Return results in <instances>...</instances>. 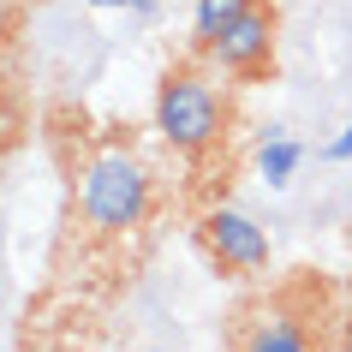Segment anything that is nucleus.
Wrapping results in <instances>:
<instances>
[{
    "label": "nucleus",
    "mask_w": 352,
    "mask_h": 352,
    "mask_svg": "<svg viewBox=\"0 0 352 352\" xmlns=\"http://www.w3.org/2000/svg\"><path fill=\"white\" fill-rule=\"evenodd\" d=\"M78 209L84 221L102 233V239H120V233H138L155 209V186H149V167L131 155V149H96L84 179H78Z\"/></svg>",
    "instance_id": "obj_1"
},
{
    "label": "nucleus",
    "mask_w": 352,
    "mask_h": 352,
    "mask_svg": "<svg viewBox=\"0 0 352 352\" xmlns=\"http://www.w3.org/2000/svg\"><path fill=\"white\" fill-rule=\"evenodd\" d=\"M155 131L173 155H209L227 138V96L197 66H167L155 84Z\"/></svg>",
    "instance_id": "obj_2"
},
{
    "label": "nucleus",
    "mask_w": 352,
    "mask_h": 352,
    "mask_svg": "<svg viewBox=\"0 0 352 352\" xmlns=\"http://www.w3.org/2000/svg\"><path fill=\"white\" fill-rule=\"evenodd\" d=\"M204 251L221 263L227 275H263L269 269V233L233 204H215L204 215Z\"/></svg>",
    "instance_id": "obj_3"
},
{
    "label": "nucleus",
    "mask_w": 352,
    "mask_h": 352,
    "mask_svg": "<svg viewBox=\"0 0 352 352\" xmlns=\"http://www.w3.org/2000/svg\"><path fill=\"white\" fill-rule=\"evenodd\" d=\"M209 60H215L221 72H233V78L269 72V66H275V6H263V0H257V6H251L215 48H209Z\"/></svg>",
    "instance_id": "obj_4"
},
{
    "label": "nucleus",
    "mask_w": 352,
    "mask_h": 352,
    "mask_svg": "<svg viewBox=\"0 0 352 352\" xmlns=\"http://www.w3.org/2000/svg\"><path fill=\"white\" fill-rule=\"evenodd\" d=\"M251 6H257V0H197V6H191V48L209 54V48H215Z\"/></svg>",
    "instance_id": "obj_5"
},
{
    "label": "nucleus",
    "mask_w": 352,
    "mask_h": 352,
    "mask_svg": "<svg viewBox=\"0 0 352 352\" xmlns=\"http://www.w3.org/2000/svg\"><path fill=\"white\" fill-rule=\"evenodd\" d=\"M239 352H316V346H311V334L298 329L293 316H280V311L269 316V311H263L257 322H251V329H245Z\"/></svg>",
    "instance_id": "obj_6"
},
{
    "label": "nucleus",
    "mask_w": 352,
    "mask_h": 352,
    "mask_svg": "<svg viewBox=\"0 0 352 352\" xmlns=\"http://www.w3.org/2000/svg\"><path fill=\"white\" fill-rule=\"evenodd\" d=\"M298 162H305V149H298L287 131H269V138H263V149H257V173H263V186H293Z\"/></svg>",
    "instance_id": "obj_7"
},
{
    "label": "nucleus",
    "mask_w": 352,
    "mask_h": 352,
    "mask_svg": "<svg viewBox=\"0 0 352 352\" xmlns=\"http://www.w3.org/2000/svg\"><path fill=\"white\" fill-rule=\"evenodd\" d=\"M322 155H329V162H352V120L340 126V138H334V144H322Z\"/></svg>",
    "instance_id": "obj_8"
},
{
    "label": "nucleus",
    "mask_w": 352,
    "mask_h": 352,
    "mask_svg": "<svg viewBox=\"0 0 352 352\" xmlns=\"http://www.w3.org/2000/svg\"><path fill=\"white\" fill-rule=\"evenodd\" d=\"M96 6H138V12H155V0H96Z\"/></svg>",
    "instance_id": "obj_9"
},
{
    "label": "nucleus",
    "mask_w": 352,
    "mask_h": 352,
    "mask_svg": "<svg viewBox=\"0 0 352 352\" xmlns=\"http://www.w3.org/2000/svg\"><path fill=\"white\" fill-rule=\"evenodd\" d=\"M340 352H352V322H346V346H340Z\"/></svg>",
    "instance_id": "obj_10"
},
{
    "label": "nucleus",
    "mask_w": 352,
    "mask_h": 352,
    "mask_svg": "<svg viewBox=\"0 0 352 352\" xmlns=\"http://www.w3.org/2000/svg\"><path fill=\"white\" fill-rule=\"evenodd\" d=\"M0 275H6V269H0Z\"/></svg>",
    "instance_id": "obj_11"
}]
</instances>
